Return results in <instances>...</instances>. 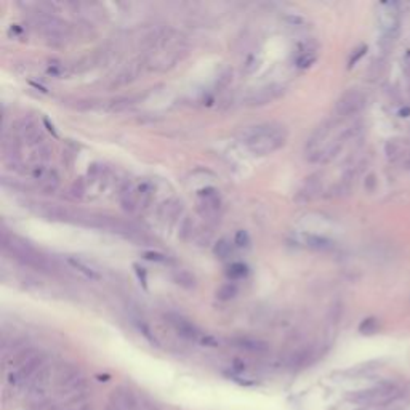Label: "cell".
I'll return each instance as SVG.
<instances>
[{
  "mask_svg": "<svg viewBox=\"0 0 410 410\" xmlns=\"http://www.w3.org/2000/svg\"><path fill=\"white\" fill-rule=\"evenodd\" d=\"M239 138L252 154L268 156L285 146L289 130L285 125L277 122H265V124L244 128Z\"/></svg>",
  "mask_w": 410,
  "mask_h": 410,
  "instance_id": "1",
  "label": "cell"
},
{
  "mask_svg": "<svg viewBox=\"0 0 410 410\" xmlns=\"http://www.w3.org/2000/svg\"><path fill=\"white\" fill-rule=\"evenodd\" d=\"M2 247L5 252H8L15 260H18L23 265L29 268H34L42 273H52L53 266L44 255H40L27 241H24L21 237L16 236H8L2 234Z\"/></svg>",
  "mask_w": 410,
  "mask_h": 410,
  "instance_id": "2",
  "label": "cell"
},
{
  "mask_svg": "<svg viewBox=\"0 0 410 410\" xmlns=\"http://www.w3.org/2000/svg\"><path fill=\"white\" fill-rule=\"evenodd\" d=\"M402 396V388L396 383H382L377 386L359 391L351 396V401L360 406H384Z\"/></svg>",
  "mask_w": 410,
  "mask_h": 410,
  "instance_id": "3",
  "label": "cell"
},
{
  "mask_svg": "<svg viewBox=\"0 0 410 410\" xmlns=\"http://www.w3.org/2000/svg\"><path fill=\"white\" fill-rule=\"evenodd\" d=\"M377 21L384 39L393 40L401 26V13L399 7L394 2H384L380 3L377 8Z\"/></svg>",
  "mask_w": 410,
  "mask_h": 410,
  "instance_id": "4",
  "label": "cell"
},
{
  "mask_svg": "<svg viewBox=\"0 0 410 410\" xmlns=\"http://www.w3.org/2000/svg\"><path fill=\"white\" fill-rule=\"evenodd\" d=\"M365 106V95L357 88H350L338 98L335 105V117L345 119L362 111Z\"/></svg>",
  "mask_w": 410,
  "mask_h": 410,
  "instance_id": "5",
  "label": "cell"
},
{
  "mask_svg": "<svg viewBox=\"0 0 410 410\" xmlns=\"http://www.w3.org/2000/svg\"><path fill=\"white\" fill-rule=\"evenodd\" d=\"M285 93V87L280 83H268L263 85L260 88H255L252 91H248L244 98V103L247 106H266L269 103L279 100L280 96Z\"/></svg>",
  "mask_w": 410,
  "mask_h": 410,
  "instance_id": "6",
  "label": "cell"
},
{
  "mask_svg": "<svg viewBox=\"0 0 410 410\" xmlns=\"http://www.w3.org/2000/svg\"><path fill=\"white\" fill-rule=\"evenodd\" d=\"M139 406L141 402L132 389L119 386L109 397L108 410H139Z\"/></svg>",
  "mask_w": 410,
  "mask_h": 410,
  "instance_id": "7",
  "label": "cell"
},
{
  "mask_svg": "<svg viewBox=\"0 0 410 410\" xmlns=\"http://www.w3.org/2000/svg\"><path fill=\"white\" fill-rule=\"evenodd\" d=\"M167 321L170 322V326L175 328V332L180 336L186 340H194V341H200V338L204 336V333L194 326L191 321H188L186 317H183L180 314H173L170 313L167 314Z\"/></svg>",
  "mask_w": 410,
  "mask_h": 410,
  "instance_id": "8",
  "label": "cell"
},
{
  "mask_svg": "<svg viewBox=\"0 0 410 410\" xmlns=\"http://www.w3.org/2000/svg\"><path fill=\"white\" fill-rule=\"evenodd\" d=\"M144 64H148L146 58H137L130 61L124 69L119 71V74L114 77V81L111 83V87H124V85L132 83L135 79H138V76L141 74Z\"/></svg>",
  "mask_w": 410,
  "mask_h": 410,
  "instance_id": "9",
  "label": "cell"
},
{
  "mask_svg": "<svg viewBox=\"0 0 410 410\" xmlns=\"http://www.w3.org/2000/svg\"><path fill=\"white\" fill-rule=\"evenodd\" d=\"M229 343L239 348V350L252 354H265L269 351V345L266 341H263L260 338H253V336H236V338L229 340Z\"/></svg>",
  "mask_w": 410,
  "mask_h": 410,
  "instance_id": "10",
  "label": "cell"
},
{
  "mask_svg": "<svg viewBox=\"0 0 410 410\" xmlns=\"http://www.w3.org/2000/svg\"><path fill=\"white\" fill-rule=\"evenodd\" d=\"M321 191V175H311L304 180V183L300 186L297 192V200L298 202H308L314 199Z\"/></svg>",
  "mask_w": 410,
  "mask_h": 410,
  "instance_id": "11",
  "label": "cell"
},
{
  "mask_svg": "<svg viewBox=\"0 0 410 410\" xmlns=\"http://www.w3.org/2000/svg\"><path fill=\"white\" fill-rule=\"evenodd\" d=\"M119 200H120L122 209H124L125 212H128V213H133L139 207L137 188H135L132 183H125L119 191Z\"/></svg>",
  "mask_w": 410,
  "mask_h": 410,
  "instance_id": "12",
  "label": "cell"
},
{
  "mask_svg": "<svg viewBox=\"0 0 410 410\" xmlns=\"http://www.w3.org/2000/svg\"><path fill=\"white\" fill-rule=\"evenodd\" d=\"M183 210V204L178 199H168L157 209V217L162 221H170V219L176 218Z\"/></svg>",
  "mask_w": 410,
  "mask_h": 410,
  "instance_id": "13",
  "label": "cell"
},
{
  "mask_svg": "<svg viewBox=\"0 0 410 410\" xmlns=\"http://www.w3.org/2000/svg\"><path fill=\"white\" fill-rule=\"evenodd\" d=\"M37 181H39V185H40V189L45 194H53L58 189V186H59V176H58V173L55 172L53 168L52 170L47 168V172L42 175V178H39Z\"/></svg>",
  "mask_w": 410,
  "mask_h": 410,
  "instance_id": "14",
  "label": "cell"
},
{
  "mask_svg": "<svg viewBox=\"0 0 410 410\" xmlns=\"http://www.w3.org/2000/svg\"><path fill=\"white\" fill-rule=\"evenodd\" d=\"M67 263L77 269V271H81L83 276H87L88 279H100V273H98V269L93 268L91 265H88L85 260H81V258H76V256H69L67 258Z\"/></svg>",
  "mask_w": 410,
  "mask_h": 410,
  "instance_id": "15",
  "label": "cell"
},
{
  "mask_svg": "<svg viewBox=\"0 0 410 410\" xmlns=\"http://www.w3.org/2000/svg\"><path fill=\"white\" fill-rule=\"evenodd\" d=\"M152 192H154V188L149 181H143L141 185L137 188V195H138V204L141 209L148 207L152 200Z\"/></svg>",
  "mask_w": 410,
  "mask_h": 410,
  "instance_id": "16",
  "label": "cell"
},
{
  "mask_svg": "<svg viewBox=\"0 0 410 410\" xmlns=\"http://www.w3.org/2000/svg\"><path fill=\"white\" fill-rule=\"evenodd\" d=\"M304 242H306V246L308 247L316 248V250H327V248L332 247V242H330L328 239L321 237V236H314V234L304 236Z\"/></svg>",
  "mask_w": 410,
  "mask_h": 410,
  "instance_id": "17",
  "label": "cell"
},
{
  "mask_svg": "<svg viewBox=\"0 0 410 410\" xmlns=\"http://www.w3.org/2000/svg\"><path fill=\"white\" fill-rule=\"evenodd\" d=\"M173 279H175L176 284L181 285V287H185V289H194V287H195V277L192 276L191 273L185 271V269H180V271H176L173 274Z\"/></svg>",
  "mask_w": 410,
  "mask_h": 410,
  "instance_id": "18",
  "label": "cell"
},
{
  "mask_svg": "<svg viewBox=\"0 0 410 410\" xmlns=\"http://www.w3.org/2000/svg\"><path fill=\"white\" fill-rule=\"evenodd\" d=\"M236 295H237V287L232 282L224 284L217 290V298L221 300V301H231L232 298H236Z\"/></svg>",
  "mask_w": 410,
  "mask_h": 410,
  "instance_id": "19",
  "label": "cell"
},
{
  "mask_svg": "<svg viewBox=\"0 0 410 410\" xmlns=\"http://www.w3.org/2000/svg\"><path fill=\"white\" fill-rule=\"evenodd\" d=\"M316 61V52L311 48H303L297 56V66L298 67H308Z\"/></svg>",
  "mask_w": 410,
  "mask_h": 410,
  "instance_id": "20",
  "label": "cell"
},
{
  "mask_svg": "<svg viewBox=\"0 0 410 410\" xmlns=\"http://www.w3.org/2000/svg\"><path fill=\"white\" fill-rule=\"evenodd\" d=\"M213 252L218 256V258H228L232 252V246L229 241H226V239H221V241H218L215 244V247H213Z\"/></svg>",
  "mask_w": 410,
  "mask_h": 410,
  "instance_id": "21",
  "label": "cell"
},
{
  "mask_svg": "<svg viewBox=\"0 0 410 410\" xmlns=\"http://www.w3.org/2000/svg\"><path fill=\"white\" fill-rule=\"evenodd\" d=\"M128 106H130V100H128V98H117V100L109 103L108 109L112 112H119V111H124V109Z\"/></svg>",
  "mask_w": 410,
  "mask_h": 410,
  "instance_id": "22",
  "label": "cell"
},
{
  "mask_svg": "<svg viewBox=\"0 0 410 410\" xmlns=\"http://www.w3.org/2000/svg\"><path fill=\"white\" fill-rule=\"evenodd\" d=\"M228 274L232 279H239V277H244L247 274V266L242 265V263H234V265H231Z\"/></svg>",
  "mask_w": 410,
  "mask_h": 410,
  "instance_id": "23",
  "label": "cell"
},
{
  "mask_svg": "<svg viewBox=\"0 0 410 410\" xmlns=\"http://www.w3.org/2000/svg\"><path fill=\"white\" fill-rule=\"evenodd\" d=\"M377 328H378V324H377V321H375V319H365L362 324H360V327H359L360 332L365 333V335H370V333H373Z\"/></svg>",
  "mask_w": 410,
  "mask_h": 410,
  "instance_id": "24",
  "label": "cell"
},
{
  "mask_svg": "<svg viewBox=\"0 0 410 410\" xmlns=\"http://www.w3.org/2000/svg\"><path fill=\"white\" fill-rule=\"evenodd\" d=\"M71 192H72L74 197H82L83 192H85V181L82 178L76 180L74 185H72V188H71Z\"/></svg>",
  "mask_w": 410,
  "mask_h": 410,
  "instance_id": "25",
  "label": "cell"
},
{
  "mask_svg": "<svg viewBox=\"0 0 410 410\" xmlns=\"http://www.w3.org/2000/svg\"><path fill=\"white\" fill-rule=\"evenodd\" d=\"M234 242H236V246H239V247H247L248 242H250L248 234L246 231H239L236 234V237H234Z\"/></svg>",
  "mask_w": 410,
  "mask_h": 410,
  "instance_id": "26",
  "label": "cell"
},
{
  "mask_svg": "<svg viewBox=\"0 0 410 410\" xmlns=\"http://www.w3.org/2000/svg\"><path fill=\"white\" fill-rule=\"evenodd\" d=\"M200 343L202 345H205V346H210V348H215L219 345V341L215 338V336H212V335H204L200 338Z\"/></svg>",
  "mask_w": 410,
  "mask_h": 410,
  "instance_id": "27",
  "label": "cell"
},
{
  "mask_svg": "<svg viewBox=\"0 0 410 410\" xmlns=\"http://www.w3.org/2000/svg\"><path fill=\"white\" fill-rule=\"evenodd\" d=\"M231 79H232V71L231 69H226L223 74L218 77V82H219L221 87H226V85L231 82Z\"/></svg>",
  "mask_w": 410,
  "mask_h": 410,
  "instance_id": "28",
  "label": "cell"
},
{
  "mask_svg": "<svg viewBox=\"0 0 410 410\" xmlns=\"http://www.w3.org/2000/svg\"><path fill=\"white\" fill-rule=\"evenodd\" d=\"M144 258H148V260H151V261H162V263L167 261V258H165V255H162V253H154V252L144 253Z\"/></svg>",
  "mask_w": 410,
  "mask_h": 410,
  "instance_id": "29",
  "label": "cell"
},
{
  "mask_svg": "<svg viewBox=\"0 0 410 410\" xmlns=\"http://www.w3.org/2000/svg\"><path fill=\"white\" fill-rule=\"evenodd\" d=\"M256 58L255 56H250L248 59H247V63H246V71L247 72H252L253 69H256Z\"/></svg>",
  "mask_w": 410,
  "mask_h": 410,
  "instance_id": "30",
  "label": "cell"
},
{
  "mask_svg": "<svg viewBox=\"0 0 410 410\" xmlns=\"http://www.w3.org/2000/svg\"><path fill=\"white\" fill-rule=\"evenodd\" d=\"M356 52H357V53L354 55V56L350 59V66H354V63H356V61H357V59H359V58L362 56V55L367 52V47H360V50H356Z\"/></svg>",
  "mask_w": 410,
  "mask_h": 410,
  "instance_id": "31",
  "label": "cell"
},
{
  "mask_svg": "<svg viewBox=\"0 0 410 410\" xmlns=\"http://www.w3.org/2000/svg\"><path fill=\"white\" fill-rule=\"evenodd\" d=\"M135 269H137V274H138V277L141 279L143 285H146V271L143 268H139L138 265H135Z\"/></svg>",
  "mask_w": 410,
  "mask_h": 410,
  "instance_id": "32",
  "label": "cell"
},
{
  "mask_svg": "<svg viewBox=\"0 0 410 410\" xmlns=\"http://www.w3.org/2000/svg\"><path fill=\"white\" fill-rule=\"evenodd\" d=\"M407 165H409V167H410V157H409V161H407Z\"/></svg>",
  "mask_w": 410,
  "mask_h": 410,
  "instance_id": "33",
  "label": "cell"
}]
</instances>
